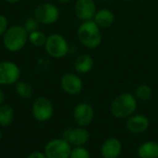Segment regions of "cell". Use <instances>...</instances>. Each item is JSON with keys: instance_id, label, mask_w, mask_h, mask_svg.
<instances>
[{"instance_id": "8992f818", "label": "cell", "mask_w": 158, "mask_h": 158, "mask_svg": "<svg viewBox=\"0 0 158 158\" xmlns=\"http://www.w3.org/2000/svg\"><path fill=\"white\" fill-rule=\"evenodd\" d=\"M31 116L32 118L41 123L50 120L54 116V106L51 100L47 97L40 96L36 98L31 105Z\"/></svg>"}, {"instance_id": "9a60e30c", "label": "cell", "mask_w": 158, "mask_h": 158, "mask_svg": "<svg viewBox=\"0 0 158 158\" xmlns=\"http://www.w3.org/2000/svg\"><path fill=\"white\" fill-rule=\"evenodd\" d=\"M100 29H106L112 26L115 22V15L108 8H102L96 11L93 19Z\"/></svg>"}, {"instance_id": "4dcf8cb0", "label": "cell", "mask_w": 158, "mask_h": 158, "mask_svg": "<svg viewBox=\"0 0 158 158\" xmlns=\"http://www.w3.org/2000/svg\"><path fill=\"white\" fill-rule=\"evenodd\" d=\"M101 1H107V0H101Z\"/></svg>"}, {"instance_id": "d6986e66", "label": "cell", "mask_w": 158, "mask_h": 158, "mask_svg": "<svg viewBox=\"0 0 158 158\" xmlns=\"http://www.w3.org/2000/svg\"><path fill=\"white\" fill-rule=\"evenodd\" d=\"M15 91L19 97L21 99H29L33 94V89L32 86L24 81H19L15 84Z\"/></svg>"}, {"instance_id": "277c9868", "label": "cell", "mask_w": 158, "mask_h": 158, "mask_svg": "<svg viewBox=\"0 0 158 158\" xmlns=\"http://www.w3.org/2000/svg\"><path fill=\"white\" fill-rule=\"evenodd\" d=\"M44 50L46 54L53 58L60 59L65 57L69 52V45L66 38L59 33H51L47 36Z\"/></svg>"}, {"instance_id": "30bf717a", "label": "cell", "mask_w": 158, "mask_h": 158, "mask_svg": "<svg viewBox=\"0 0 158 158\" xmlns=\"http://www.w3.org/2000/svg\"><path fill=\"white\" fill-rule=\"evenodd\" d=\"M94 118V110L92 105L86 102L79 103L73 109V118L80 127L89 126Z\"/></svg>"}, {"instance_id": "7a4b0ae2", "label": "cell", "mask_w": 158, "mask_h": 158, "mask_svg": "<svg viewBox=\"0 0 158 158\" xmlns=\"http://www.w3.org/2000/svg\"><path fill=\"white\" fill-rule=\"evenodd\" d=\"M138 106L133 94L122 93L116 96L110 105V113L116 118H128L132 116Z\"/></svg>"}, {"instance_id": "4316f807", "label": "cell", "mask_w": 158, "mask_h": 158, "mask_svg": "<svg viewBox=\"0 0 158 158\" xmlns=\"http://www.w3.org/2000/svg\"><path fill=\"white\" fill-rule=\"evenodd\" d=\"M4 1L8 3V4H17V3L20 2L21 0H4Z\"/></svg>"}, {"instance_id": "7402d4cb", "label": "cell", "mask_w": 158, "mask_h": 158, "mask_svg": "<svg viewBox=\"0 0 158 158\" xmlns=\"http://www.w3.org/2000/svg\"><path fill=\"white\" fill-rule=\"evenodd\" d=\"M69 158H91V154L84 146L72 147Z\"/></svg>"}, {"instance_id": "d4e9b609", "label": "cell", "mask_w": 158, "mask_h": 158, "mask_svg": "<svg viewBox=\"0 0 158 158\" xmlns=\"http://www.w3.org/2000/svg\"><path fill=\"white\" fill-rule=\"evenodd\" d=\"M27 158H47L46 156L44 155V152L41 151H33L31 153L29 154V156H27Z\"/></svg>"}, {"instance_id": "2e32d148", "label": "cell", "mask_w": 158, "mask_h": 158, "mask_svg": "<svg viewBox=\"0 0 158 158\" xmlns=\"http://www.w3.org/2000/svg\"><path fill=\"white\" fill-rule=\"evenodd\" d=\"M73 67L75 71L79 74L89 73L94 67V59L88 54H81L76 57Z\"/></svg>"}, {"instance_id": "5bb4252c", "label": "cell", "mask_w": 158, "mask_h": 158, "mask_svg": "<svg viewBox=\"0 0 158 158\" xmlns=\"http://www.w3.org/2000/svg\"><path fill=\"white\" fill-rule=\"evenodd\" d=\"M121 152L122 143L115 137L106 139L101 146V156L103 158H118Z\"/></svg>"}, {"instance_id": "44dd1931", "label": "cell", "mask_w": 158, "mask_h": 158, "mask_svg": "<svg viewBox=\"0 0 158 158\" xmlns=\"http://www.w3.org/2000/svg\"><path fill=\"white\" fill-rule=\"evenodd\" d=\"M46 38L47 36L45 35L44 31L37 30L29 33L28 42L35 47H42V46H44Z\"/></svg>"}, {"instance_id": "6da1fadb", "label": "cell", "mask_w": 158, "mask_h": 158, "mask_svg": "<svg viewBox=\"0 0 158 158\" xmlns=\"http://www.w3.org/2000/svg\"><path fill=\"white\" fill-rule=\"evenodd\" d=\"M29 33L22 25L9 26L2 37V44L5 49L10 53L21 51L28 43Z\"/></svg>"}, {"instance_id": "cb8c5ba5", "label": "cell", "mask_w": 158, "mask_h": 158, "mask_svg": "<svg viewBox=\"0 0 158 158\" xmlns=\"http://www.w3.org/2000/svg\"><path fill=\"white\" fill-rule=\"evenodd\" d=\"M8 27H9L8 19L5 15L0 14V37H3Z\"/></svg>"}, {"instance_id": "1f68e13d", "label": "cell", "mask_w": 158, "mask_h": 158, "mask_svg": "<svg viewBox=\"0 0 158 158\" xmlns=\"http://www.w3.org/2000/svg\"><path fill=\"white\" fill-rule=\"evenodd\" d=\"M0 52H1V51H0Z\"/></svg>"}, {"instance_id": "4fadbf2b", "label": "cell", "mask_w": 158, "mask_h": 158, "mask_svg": "<svg viewBox=\"0 0 158 158\" xmlns=\"http://www.w3.org/2000/svg\"><path fill=\"white\" fill-rule=\"evenodd\" d=\"M150 127L149 118L142 114L132 115L127 118L126 128L127 130L133 134H141L145 132Z\"/></svg>"}, {"instance_id": "9c48e42d", "label": "cell", "mask_w": 158, "mask_h": 158, "mask_svg": "<svg viewBox=\"0 0 158 158\" xmlns=\"http://www.w3.org/2000/svg\"><path fill=\"white\" fill-rule=\"evenodd\" d=\"M62 138L72 147L84 146L90 140V132L84 127L68 128L63 131Z\"/></svg>"}, {"instance_id": "83f0119b", "label": "cell", "mask_w": 158, "mask_h": 158, "mask_svg": "<svg viewBox=\"0 0 158 158\" xmlns=\"http://www.w3.org/2000/svg\"><path fill=\"white\" fill-rule=\"evenodd\" d=\"M60 4H69L71 0H57Z\"/></svg>"}, {"instance_id": "ffe728a7", "label": "cell", "mask_w": 158, "mask_h": 158, "mask_svg": "<svg viewBox=\"0 0 158 158\" xmlns=\"http://www.w3.org/2000/svg\"><path fill=\"white\" fill-rule=\"evenodd\" d=\"M133 94L138 101L147 102L153 97V89L147 84H140L134 90Z\"/></svg>"}, {"instance_id": "e0dca14e", "label": "cell", "mask_w": 158, "mask_h": 158, "mask_svg": "<svg viewBox=\"0 0 158 158\" xmlns=\"http://www.w3.org/2000/svg\"><path fill=\"white\" fill-rule=\"evenodd\" d=\"M139 158H158V143L147 141L140 144L137 150Z\"/></svg>"}, {"instance_id": "ac0fdd59", "label": "cell", "mask_w": 158, "mask_h": 158, "mask_svg": "<svg viewBox=\"0 0 158 158\" xmlns=\"http://www.w3.org/2000/svg\"><path fill=\"white\" fill-rule=\"evenodd\" d=\"M15 118L14 108L8 104H3L0 106V127H9Z\"/></svg>"}, {"instance_id": "8fae6325", "label": "cell", "mask_w": 158, "mask_h": 158, "mask_svg": "<svg viewBox=\"0 0 158 158\" xmlns=\"http://www.w3.org/2000/svg\"><path fill=\"white\" fill-rule=\"evenodd\" d=\"M60 87L64 93L69 95H78L83 89V82L81 77L75 73H65L60 79Z\"/></svg>"}, {"instance_id": "5b68a950", "label": "cell", "mask_w": 158, "mask_h": 158, "mask_svg": "<svg viewBox=\"0 0 158 158\" xmlns=\"http://www.w3.org/2000/svg\"><path fill=\"white\" fill-rule=\"evenodd\" d=\"M32 17L35 18L40 24L52 25L58 20L60 10L56 5L50 2H44L34 8Z\"/></svg>"}, {"instance_id": "3957f363", "label": "cell", "mask_w": 158, "mask_h": 158, "mask_svg": "<svg viewBox=\"0 0 158 158\" xmlns=\"http://www.w3.org/2000/svg\"><path fill=\"white\" fill-rule=\"evenodd\" d=\"M77 37L80 43L89 49H95L102 43L100 28L94 20L82 21L78 27Z\"/></svg>"}, {"instance_id": "ba28073f", "label": "cell", "mask_w": 158, "mask_h": 158, "mask_svg": "<svg viewBox=\"0 0 158 158\" xmlns=\"http://www.w3.org/2000/svg\"><path fill=\"white\" fill-rule=\"evenodd\" d=\"M72 146L62 137L46 143L44 153L47 158H69Z\"/></svg>"}, {"instance_id": "f546056e", "label": "cell", "mask_w": 158, "mask_h": 158, "mask_svg": "<svg viewBox=\"0 0 158 158\" xmlns=\"http://www.w3.org/2000/svg\"><path fill=\"white\" fill-rule=\"evenodd\" d=\"M122 1H125V2H131V1H133V0H122Z\"/></svg>"}, {"instance_id": "484cf974", "label": "cell", "mask_w": 158, "mask_h": 158, "mask_svg": "<svg viewBox=\"0 0 158 158\" xmlns=\"http://www.w3.org/2000/svg\"><path fill=\"white\" fill-rule=\"evenodd\" d=\"M5 101H6V94L5 92L0 88V106L5 104Z\"/></svg>"}, {"instance_id": "52a82bcc", "label": "cell", "mask_w": 158, "mask_h": 158, "mask_svg": "<svg viewBox=\"0 0 158 158\" xmlns=\"http://www.w3.org/2000/svg\"><path fill=\"white\" fill-rule=\"evenodd\" d=\"M20 76L21 69L17 63L10 60L0 61V86L15 85Z\"/></svg>"}, {"instance_id": "7c38bea8", "label": "cell", "mask_w": 158, "mask_h": 158, "mask_svg": "<svg viewBox=\"0 0 158 158\" xmlns=\"http://www.w3.org/2000/svg\"><path fill=\"white\" fill-rule=\"evenodd\" d=\"M96 11L94 0H77L74 6L75 15L81 21L93 20Z\"/></svg>"}, {"instance_id": "603a6c76", "label": "cell", "mask_w": 158, "mask_h": 158, "mask_svg": "<svg viewBox=\"0 0 158 158\" xmlns=\"http://www.w3.org/2000/svg\"><path fill=\"white\" fill-rule=\"evenodd\" d=\"M40 25H41V24H40V23L36 20V19H35V18H33V17L27 18V19L24 20L23 24H22V26L24 27V29L27 31V32H28V33H30V32H32V31H34L39 30Z\"/></svg>"}, {"instance_id": "f1b7e54d", "label": "cell", "mask_w": 158, "mask_h": 158, "mask_svg": "<svg viewBox=\"0 0 158 158\" xmlns=\"http://www.w3.org/2000/svg\"><path fill=\"white\" fill-rule=\"evenodd\" d=\"M2 138H3V132H2V131L0 130V141L2 140Z\"/></svg>"}]
</instances>
